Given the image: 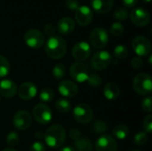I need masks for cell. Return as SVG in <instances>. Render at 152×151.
I'll return each instance as SVG.
<instances>
[{
	"instance_id": "cell-42",
	"label": "cell",
	"mask_w": 152,
	"mask_h": 151,
	"mask_svg": "<svg viewBox=\"0 0 152 151\" xmlns=\"http://www.w3.org/2000/svg\"><path fill=\"white\" fill-rule=\"evenodd\" d=\"M122 2L125 4V6L131 8V7H134L136 5L138 0H122Z\"/></svg>"
},
{
	"instance_id": "cell-37",
	"label": "cell",
	"mask_w": 152,
	"mask_h": 151,
	"mask_svg": "<svg viewBox=\"0 0 152 151\" xmlns=\"http://www.w3.org/2000/svg\"><path fill=\"white\" fill-rule=\"evenodd\" d=\"M131 66L135 69H140L142 68L143 66V61L141 57L139 56H136V57H134L131 61Z\"/></svg>"
},
{
	"instance_id": "cell-47",
	"label": "cell",
	"mask_w": 152,
	"mask_h": 151,
	"mask_svg": "<svg viewBox=\"0 0 152 151\" xmlns=\"http://www.w3.org/2000/svg\"><path fill=\"white\" fill-rule=\"evenodd\" d=\"M132 151H140V150H132Z\"/></svg>"
},
{
	"instance_id": "cell-17",
	"label": "cell",
	"mask_w": 152,
	"mask_h": 151,
	"mask_svg": "<svg viewBox=\"0 0 152 151\" xmlns=\"http://www.w3.org/2000/svg\"><path fill=\"white\" fill-rule=\"evenodd\" d=\"M37 93V86L31 82H25L21 84L18 88V95L20 99L24 101H28L33 99Z\"/></svg>"
},
{
	"instance_id": "cell-5",
	"label": "cell",
	"mask_w": 152,
	"mask_h": 151,
	"mask_svg": "<svg viewBox=\"0 0 152 151\" xmlns=\"http://www.w3.org/2000/svg\"><path fill=\"white\" fill-rule=\"evenodd\" d=\"M24 42L26 44L33 49H38L45 44V36L38 29H29L24 35Z\"/></svg>"
},
{
	"instance_id": "cell-46",
	"label": "cell",
	"mask_w": 152,
	"mask_h": 151,
	"mask_svg": "<svg viewBox=\"0 0 152 151\" xmlns=\"http://www.w3.org/2000/svg\"><path fill=\"white\" fill-rule=\"evenodd\" d=\"M143 1H144L145 3H150V2H151V0H143Z\"/></svg>"
},
{
	"instance_id": "cell-36",
	"label": "cell",
	"mask_w": 152,
	"mask_h": 151,
	"mask_svg": "<svg viewBox=\"0 0 152 151\" xmlns=\"http://www.w3.org/2000/svg\"><path fill=\"white\" fill-rule=\"evenodd\" d=\"M152 98L151 97H147L145 98L142 102V108L145 112L151 113L152 110Z\"/></svg>"
},
{
	"instance_id": "cell-23",
	"label": "cell",
	"mask_w": 152,
	"mask_h": 151,
	"mask_svg": "<svg viewBox=\"0 0 152 151\" xmlns=\"http://www.w3.org/2000/svg\"><path fill=\"white\" fill-rule=\"evenodd\" d=\"M129 132H130V131H129L128 126H126V125H117V126L113 129V131H112L113 135H114L117 139H118V140H124V139H126V138L128 136Z\"/></svg>"
},
{
	"instance_id": "cell-7",
	"label": "cell",
	"mask_w": 152,
	"mask_h": 151,
	"mask_svg": "<svg viewBox=\"0 0 152 151\" xmlns=\"http://www.w3.org/2000/svg\"><path fill=\"white\" fill-rule=\"evenodd\" d=\"M33 117L37 123L41 125H47L53 119V113L48 106L39 103L33 109Z\"/></svg>"
},
{
	"instance_id": "cell-2",
	"label": "cell",
	"mask_w": 152,
	"mask_h": 151,
	"mask_svg": "<svg viewBox=\"0 0 152 151\" xmlns=\"http://www.w3.org/2000/svg\"><path fill=\"white\" fill-rule=\"evenodd\" d=\"M66 139V132L63 126L60 125H52L45 134V143L53 149L60 148L65 142Z\"/></svg>"
},
{
	"instance_id": "cell-35",
	"label": "cell",
	"mask_w": 152,
	"mask_h": 151,
	"mask_svg": "<svg viewBox=\"0 0 152 151\" xmlns=\"http://www.w3.org/2000/svg\"><path fill=\"white\" fill-rule=\"evenodd\" d=\"M143 128L146 133H152V116L148 115L143 120Z\"/></svg>"
},
{
	"instance_id": "cell-11",
	"label": "cell",
	"mask_w": 152,
	"mask_h": 151,
	"mask_svg": "<svg viewBox=\"0 0 152 151\" xmlns=\"http://www.w3.org/2000/svg\"><path fill=\"white\" fill-rule=\"evenodd\" d=\"M91 53V47L88 43L82 41L77 43L72 48V56L78 62L84 61L89 58Z\"/></svg>"
},
{
	"instance_id": "cell-30",
	"label": "cell",
	"mask_w": 152,
	"mask_h": 151,
	"mask_svg": "<svg viewBox=\"0 0 152 151\" xmlns=\"http://www.w3.org/2000/svg\"><path fill=\"white\" fill-rule=\"evenodd\" d=\"M113 15L118 20H126L128 18L129 13H128V11L126 8H124V7H118V8H117L115 10Z\"/></svg>"
},
{
	"instance_id": "cell-25",
	"label": "cell",
	"mask_w": 152,
	"mask_h": 151,
	"mask_svg": "<svg viewBox=\"0 0 152 151\" xmlns=\"http://www.w3.org/2000/svg\"><path fill=\"white\" fill-rule=\"evenodd\" d=\"M55 109L61 113H67L71 109V104L69 101L65 99L58 100L55 103Z\"/></svg>"
},
{
	"instance_id": "cell-4",
	"label": "cell",
	"mask_w": 152,
	"mask_h": 151,
	"mask_svg": "<svg viewBox=\"0 0 152 151\" xmlns=\"http://www.w3.org/2000/svg\"><path fill=\"white\" fill-rule=\"evenodd\" d=\"M90 43L96 49H102L106 47L109 43V35L105 28H95L90 33Z\"/></svg>"
},
{
	"instance_id": "cell-32",
	"label": "cell",
	"mask_w": 152,
	"mask_h": 151,
	"mask_svg": "<svg viewBox=\"0 0 152 151\" xmlns=\"http://www.w3.org/2000/svg\"><path fill=\"white\" fill-rule=\"evenodd\" d=\"M87 82L92 87H99L102 85V78L97 74H91L87 78Z\"/></svg>"
},
{
	"instance_id": "cell-16",
	"label": "cell",
	"mask_w": 152,
	"mask_h": 151,
	"mask_svg": "<svg viewBox=\"0 0 152 151\" xmlns=\"http://www.w3.org/2000/svg\"><path fill=\"white\" fill-rule=\"evenodd\" d=\"M58 91L62 96L72 98L78 93V87L73 81L61 80L58 85Z\"/></svg>"
},
{
	"instance_id": "cell-27",
	"label": "cell",
	"mask_w": 152,
	"mask_h": 151,
	"mask_svg": "<svg viewBox=\"0 0 152 151\" xmlns=\"http://www.w3.org/2000/svg\"><path fill=\"white\" fill-rule=\"evenodd\" d=\"M54 98V93L51 88H44L39 93V99L44 102H50Z\"/></svg>"
},
{
	"instance_id": "cell-9",
	"label": "cell",
	"mask_w": 152,
	"mask_h": 151,
	"mask_svg": "<svg viewBox=\"0 0 152 151\" xmlns=\"http://www.w3.org/2000/svg\"><path fill=\"white\" fill-rule=\"evenodd\" d=\"M111 61L112 57L109 52L99 51L93 55L91 60V65L96 70H102L111 63Z\"/></svg>"
},
{
	"instance_id": "cell-18",
	"label": "cell",
	"mask_w": 152,
	"mask_h": 151,
	"mask_svg": "<svg viewBox=\"0 0 152 151\" xmlns=\"http://www.w3.org/2000/svg\"><path fill=\"white\" fill-rule=\"evenodd\" d=\"M17 93V85L10 79L0 81V94L4 98H12Z\"/></svg>"
},
{
	"instance_id": "cell-43",
	"label": "cell",
	"mask_w": 152,
	"mask_h": 151,
	"mask_svg": "<svg viewBox=\"0 0 152 151\" xmlns=\"http://www.w3.org/2000/svg\"><path fill=\"white\" fill-rule=\"evenodd\" d=\"M60 151H76L74 150V148H72V147H64V148H62L61 150Z\"/></svg>"
},
{
	"instance_id": "cell-29",
	"label": "cell",
	"mask_w": 152,
	"mask_h": 151,
	"mask_svg": "<svg viewBox=\"0 0 152 151\" xmlns=\"http://www.w3.org/2000/svg\"><path fill=\"white\" fill-rule=\"evenodd\" d=\"M125 31V28L122 23L120 22H114L110 29V33L114 36H121Z\"/></svg>"
},
{
	"instance_id": "cell-34",
	"label": "cell",
	"mask_w": 152,
	"mask_h": 151,
	"mask_svg": "<svg viewBox=\"0 0 152 151\" xmlns=\"http://www.w3.org/2000/svg\"><path fill=\"white\" fill-rule=\"evenodd\" d=\"M93 129H94V132H95L96 133H103L107 131V125L103 121L97 120L94 124Z\"/></svg>"
},
{
	"instance_id": "cell-21",
	"label": "cell",
	"mask_w": 152,
	"mask_h": 151,
	"mask_svg": "<svg viewBox=\"0 0 152 151\" xmlns=\"http://www.w3.org/2000/svg\"><path fill=\"white\" fill-rule=\"evenodd\" d=\"M103 94L104 97L109 101L116 100L120 94V89L117 84L109 83L103 88Z\"/></svg>"
},
{
	"instance_id": "cell-38",
	"label": "cell",
	"mask_w": 152,
	"mask_h": 151,
	"mask_svg": "<svg viewBox=\"0 0 152 151\" xmlns=\"http://www.w3.org/2000/svg\"><path fill=\"white\" fill-rule=\"evenodd\" d=\"M44 32L49 36H54V33H55V28H54V25L52 24V23H47L45 25L44 27Z\"/></svg>"
},
{
	"instance_id": "cell-40",
	"label": "cell",
	"mask_w": 152,
	"mask_h": 151,
	"mask_svg": "<svg viewBox=\"0 0 152 151\" xmlns=\"http://www.w3.org/2000/svg\"><path fill=\"white\" fill-rule=\"evenodd\" d=\"M69 136H70V138L72 139V140H74V141H78L80 138H81V133H80V131L78 130V129H77V128H73V129H71L70 130V132H69Z\"/></svg>"
},
{
	"instance_id": "cell-8",
	"label": "cell",
	"mask_w": 152,
	"mask_h": 151,
	"mask_svg": "<svg viewBox=\"0 0 152 151\" xmlns=\"http://www.w3.org/2000/svg\"><path fill=\"white\" fill-rule=\"evenodd\" d=\"M73 117L77 122L81 124H88L92 121L94 115L90 106L85 103H80L74 108Z\"/></svg>"
},
{
	"instance_id": "cell-28",
	"label": "cell",
	"mask_w": 152,
	"mask_h": 151,
	"mask_svg": "<svg viewBox=\"0 0 152 151\" xmlns=\"http://www.w3.org/2000/svg\"><path fill=\"white\" fill-rule=\"evenodd\" d=\"M66 73V68L63 64H56L53 68V75L55 79H61Z\"/></svg>"
},
{
	"instance_id": "cell-3",
	"label": "cell",
	"mask_w": 152,
	"mask_h": 151,
	"mask_svg": "<svg viewBox=\"0 0 152 151\" xmlns=\"http://www.w3.org/2000/svg\"><path fill=\"white\" fill-rule=\"evenodd\" d=\"M133 87L135 93L140 95H148L151 93V77L147 73H140L135 76L133 81Z\"/></svg>"
},
{
	"instance_id": "cell-45",
	"label": "cell",
	"mask_w": 152,
	"mask_h": 151,
	"mask_svg": "<svg viewBox=\"0 0 152 151\" xmlns=\"http://www.w3.org/2000/svg\"><path fill=\"white\" fill-rule=\"evenodd\" d=\"M151 58L152 56L151 55H150V57H149V64H150V65H151Z\"/></svg>"
},
{
	"instance_id": "cell-15",
	"label": "cell",
	"mask_w": 152,
	"mask_h": 151,
	"mask_svg": "<svg viewBox=\"0 0 152 151\" xmlns=\"http://www.w3.org/2000/svg\"><path fill=\"white\" fill-rule=\"evenodd\" d=\"M75 19L80 26L86 27L90 24L93 20V12L88 6L81 5L76 10Z\"/></svg>"
},
{
	"instance_id": "cell-12",
	"label": "cell",
	"mask_w": 152,
	"mask_h": 151,
	"mask_svg": "<svg viewBox=\"0 0 152 151\" xmlns=\"http://www.w3.org/2000/svg\"><path fill=\"white\" fill-rule=\"evenodd\" d=\"M13 125L18 130H26L28 129L32 123L31 115L26 110H20L15 113L13 117Z\"/></svg>"
},
{
	"instance_id": "cell-39",
	"label": "cell",
	"mask_w": 152,
	"mask_h": 151,
	"mask_svg": "<svg viewBox=\"0 0 152 151\" xmlns=\"http://www.w3.org/2000/svg\"><path fill=\"white\" fill-rule=\"evenodd\" d=\"M30 151H45V147L41 142H35L30 146Z\"/></svg>"
},
{
	"instance_id": "cell-14",
	"label": "cell",
	"mask_w": 152,
	"mask_h": 151,
	"mask_svg": "<svg viewBox=\"0 0 152 151\" xmlns=\"http://www.w3.org/2000/svg\"><path fill=\"white\" fill-rule=\"evenodd\" d=\"M96 151H118V146L116 140L110 135H102L96 142Z\"/></svg>"
},
{
	"instance_id": "cell-6",
	"label": "cell",
	"mask_w": 152,
	"mask_h": 151,
	"mask_svg": "<svg viewBox=\"0 0 152 151\" xmlns=\"http://www.w3.org/2000/svg\"><path fill=\"white\" fill-rule=\"evenodd\" d=\"M132 47L134 53L139 57H145L150 54L151 51V41L142 36H135L132 41Z\"/></svg>"
},
{
	"instance_id": "cell-24",
	"label": "cell",
	"mask_w": 152,
	"mask_h": 151,
	"mask_svg": "<svg viewBox=\"0 0 152 151\" xmlns=\"http://www.w3.org/2000/svg\"><path fill=\"white\" fill-rule=\"evenodd\" d=\"M10 69L11 67L8 60L4 56L0 55V78L6 77L9 74Z\"/></svg>"
},
{
	"instance_id": "cell-26",
	"label": "cell",
	"mask_w": 152,
	"mask_h": 151,
	"mask_svg": "<svg viewBox=\"0 0 152 151\" xmlns=\"http://www.w3.org/2000/svg\"><path fill=\"white\" fill-rule=\"evenodd\" d=\"M114 55L117 59L124 60L128 56V49L126 45L119 44L114 49Z\"/></svg>"
},
{
	"instance_id": "cell-31",
	"label": "cell",
	"mask_w": 152,
	"mask_h": 151,
	"mask_svg": "<svg viewBox=\"0 0 152 151\" xmlns=\"http://www.w3.org/2000/svg\"><path fill=\"white\" fill-rule=\"evenodd\" d=\"M148 141V136H147V133H143V132H141V133H138L134 135V142L138 145V146H142L144 145Z\"/></svg>"
},
{
	"instance_id": "cell-1",
	"label": "cell",
	"mask_w": 152,
	"mask_h": 151,
	"mask_svg": "<svg viewBox=\"0 0 152 151\" xmlns=\"http://www.w3.org/2000/svg\"><path fill=\"white\" fill-rule=\"evenodd\" d=\"M67 51V44L65 40L57 35L50 36L45 44V53L53 60L61 59Z\"/></svg>"
},
{
	"instance_id": "cell-44",
	"label": "cell",
	"mask_w": 152,
	"mask_h": 151,
	"mask_svg": "<svg viewBox=\"0 0 152 151\" xmlns=\"http://www.w3.org/2000/svg\"><path fill=\"white\" fill-rule=\"evenodd\" d=\"M3 151H16L14 149H12V148H7V149H4Z\"/></svg>"
},
{
	"instance_id": "cell-20",
	"label": "cell",
	"mask_w": 152,
	"mask_h": 151,
	"mask_svg": "<svg viewBox=\"0 0 152 151\" xmlns=\"http://www.w3.org/2000/svg\"><path fill=\"white\" fill-rule=\"evenodd\" d=\"M91 4L96 12L105 14L111 11L114 5V0H92Z\"/></svg>"
},
{
	"instance_id": "cell-22",
	"label": "cell",
	"mask_w": 152,
	"mask_h": 151,
	"mask_svg": "<svg viewBox=\"0 0 152 151\" xmlns=\"http://www.w3.org/2000/svg\"><path fill=\"white\" fill-rule=\"evenodd\" d=\"M74 150L76 151H93V143L89 139L80 138L74 143Z\"/></svg>"
},
{
	"instance_id": "cell-19",
	"label": "cell",
	"mask_w": 152,
	"mask_h": 151,
	"mask_svg": "<svg viewBox=\"0 0 152 151\" xmlns=\"http://www.w3.org/2000/svg\"><path fill=\"white\" fill-rule=\"evenodd\" d=\"M75 29L74 20L70 17H63L57 23V30L61 35H69Z\"/></svg>"
},
{
	"instance_id": "cell-10",
	"label": "cell",
	"mask_w": 152,
	"mask_h": 151,
	"mask_svg": "<svg viewBox=\"0 0 152 151\" xmlns=\"http://www.w3.org/2000/svg\"><path fill=\"white\" fill-rule=\"evenodd\" d=\"M69 74L72 79L78 83H84L87 81V78L89 77L88 69L82 62L73 63L69 69Z\"/></svg>"
},
{
	"instance_id": "cell-13",
	"label": "cell",
	"mask_w": 152,
	"mask_h": 151,
	"mask_svg": "<svg viewBox=\"0 0 152 151\" xmlns=\"http://www.w3.org/2000/svg\"><path fill=\"white\" fill-rule=\"evenodd\" d=\"M130 18H131L132 22L138 27L146 26L150 22V20H151L149 12L142 7L134 9L130 13Z\"/></svg>"
},
{
	"instance_id": "cell-41",
	"label": "cell",
	"mask_w": 152,
	"mask_h": 151,
	"mask_svg": "<svg viewBox=\"0 0 152 151\" xmlns=\"http://www.w3.org/2000/svg\"><path fill=\"white\" fill-rule=\"evenodd\" d=\"M65 4H66V6H67L69 9H70V10H75V11L79 7L77 0H66V1H65Z\"/></svg>"
},
{
	"instance_id": "cell-33",
	"label": "cell",
	"mask_w": 152,
	"mask_h": 151,
	"mask_svg": "<svg viewBox=\"0 0 152 151\" xmlns=\"http://www.w3.org/2000/svg\"><path fill=\"white\" fill-rule=\"evenodd\" d=\"M19 142H20L19 135L16 133L11 132L8 133V135L6 137V142L10 147H14V146L18 145Z\"/></svg>"
}]
</instances>
